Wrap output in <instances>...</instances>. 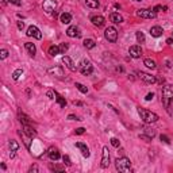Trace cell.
<instances>
[{"label": "cell", "instance_id": "6da1fadb", "mask_svg": "<svg viewBox=\"0 0 173 173\" xmlns=\"http://www.w3.org/2000/svg\"><path fill=\"white\" fill-rule=\"evenodd\" d=\"M162 104L165 107V110L168 111V114H173V85L170 84H165L162 86Z\"/></svg>", "mask_w": 173, "mask_h": 173}, {"label": "cell", "instance_id": "7a4b0ae2", "mask_svg": "<svg viewBox=\"0 0 173 173\" xmlns=\"http://www.w3.org/2000/svg\"><path fill=\"white\" fill-rule=\"evenodd\" d=\"M137 110H138V114H139L141 119L145 123H156L158 120V115L152 112V111H147L145 108H142V107H138Z\"/></svg>", "mask_w": 173, "mask_h": 173}, {"label": "cell", "instance_id": "3957f363", "mask_svg": "<svg viewBox=\"0 0 173 173\" xmlns=\"http://www.w3.org/2000/svg\"><path fill=\"white\" fill-rule=\"evenodd\" d=\"M115 168H116V170H119V172H122V173L130 172V169H131V161H130V158H127V157L118 158L115 161Z\"/></svg>", "mask_w": 173, "mask_h": 173}, {"label": "cell", "instance_id": "277c9868", "mask_svg": "<svg viewBox=\"0 0 173 173\" xmlns=\"http://www.w3.org/2000/svg\"><path fill=\"white\" fill-rule=\"evenodd\" d=\"M104 37H106V39L108 41V42H116V39H118V31H116V28L115 27H107L106 31H104Z\"/></svg>", "mask_w": 173, "mask_h": 173}, {"label": "cell", "instance_id": "5b68a950", "mask_svg": "<svg viewBox=\"0 0 173 173\" xmlns=\"http://www.w3.org/2000/svg\"><path fill=\"white\" fill-rule=\"evenodd\" d=\"M80 72L83 73L84 76H89L92 72H93V66H92V64L88 61V60H83L81 62H80Z\"/></svg>", "mask_w": 173, "mask_h": 173}, {"label": "cell", "instance_id": "8992f818", "mask_svg": "<svg viewBox=\"0 0 173 173\" xmlns=\"http://www.w3.org/2000/svg\"><path fill=\"white\" fill-rule=\"evenodd\" d=\"M137 15L143 18V19H154L157 14L153 11V10H147V8H141V10H138L137 11Z\"/></svg>", "mask_w": 173, "mask_h": 173}, {"label": "cell", "instance_id": "52a82bcc", "mask_svg": "<svg viewBox=\"0 0 173 173\" xmlns=\"http://www.w3.org/2000/svg\"><path fill=\"white\" fill-rule=\"evenodd\" d=\"M42 7H43V11L46 14H51L55 10V7H57V3H55V0H43Z\"/></svg>", "mask_w": 173, "mask_h": 173}, {"label": "cell", "instance_id": "ba28073f", "mask_svg": "<svg viewBox=\"0 0 173 173\" xmlns=\"http://www.w3.org/2000/svg\"><path fill=\"white\" fill-rule=\"evenodd\" d=\"M102 168H108L110 166V150L107 146L103 147V154H102Z\"/></svg>", "mask_w": 173, "mask_h": 173}, {"label": "cell", "instance_id": "9c48e42d", "mask_svg": "<svg viewBox=\"0 0 173 173\" xmlns=\"http://www.w3.org/2000/svg\"><path fill=\"white\" fill-rule=\"evenodd\" d=\"M28 37H34L35 39H42V33H41V30L37 26H30V27L27 28V33H26Z\"/></svg>", "mask_w": 173, "mask_h": 173}, {"label": "cell", "instance_id": "30bf717a", "mask_svg": "<svg viewBox=\"0 0 173 173\" xmlns=\"http://www.w3.org/2000/svg\"><path fill=\"white\" fill-rule=\"evenodd\" d=\"M138 76H139V79H141L142 81H145L146 84H154L157 81V79H156L154 76L149 75V73H145V72H139Z\"/></svg>", "mask_w": 173, "mask_h": 173}, {"label": "cell", "instance_id": "8fae6325", "mask_svg": "<svg viewBox=\"0 0 173 173\" xmlns=\"http://www.w3.org/2000/svg\"><path fill=\"white\" fill-rule=\"evenodd\" d=\"M129 54L130 57H133V58H139L142 55V49L139 45H134L129 49Z\"/></svg>", "mask_w": 173, "mask_h": 173}, {"label": "cell", "instance_id": "7c38bea8", "mask_svg": "<svg viewBox=\"0 0 173 173\" xmlns=\"http://www.w3.org/2000/svg\"><path fill=\"white\" fill-rule=\"evenodd\" d=\"M91 22H92V24L96 26V27H103L104 23H106V19H104L102 15H95V16H91Z\"/></svg>", "mask_w": 173, "mask_h": 173}, {"label": "cell", "instance_id": "4fadbf2b", "mask_svg": "<svg viewBox=\"0 0 173 173\" xmlns=\"http://www.w3.org/2000/svg\"><path fill=\"white\" fill-rule=\"evenodd\" d=\"M76 147L81 152V154H83L84 157H89V149H88V146L85 145V143H83V142H76Z\"/></svg>", "mask_w": 173, "mask_h": 173}, {"label": "cell", "instance_id": "5bb4252c", "mask_svg": "<svg viewBox=\"0 0 173 173\" xmlns=\"http://www.w3.org/2000/svg\"><path fill=\"white\" fill-rule=\"evenodd\" d=\"M23 126V133L27 135L28 138H35L37 137V131L33 129L30 125H22Z\"/></svg>", "mask_w": 173, "mask_h": 173}, {"label": "cell", "instance_id": "9a60e30c", "mask_svg": "<svg viewBox=\"0 0 173 173\" xmlns=\"http://www.w3.org/2000/svg\"><path fill=\"white\" fill-rule=\"evenodd\" d=\"M62 62L66 65V68L69 69V71H72V72H75L77 68H76V65H75V62L72 61V58L71 57H68V55H64L62 57Z\"/></svg>", "mask_w": 173, "mask_h": 173}, {"label": "cell", "instance_id": "2e32d148", "mask_svg": "<svg viewBox=\"0 0 173 173\" xmlns=\"http://www.w3.org/2000/svg\"><path fill=\"white\" fill-rule=\"evenodd\" d=\"M162 34H164V30H162L161 26H153V27L150 28V35L154 37V38H158Z\"/></svg>", "mask_w": 173, "mask_h": 173}, {"label": "cell", "instance_id": "e0dca14e", "mask_svg": "<svg viewBox=\"0 0 173 173\" xmlns=\"http://www.w3.org/2000/svg\"><path fill=\"white\" fill-rule=\"evenodd\" d=\"M47 73H49V75H53V76H57V77H62L64 76L62 68H60V66H54V68L47 69Z\"/></svg>", "mask_w": 173, "mask_h": 173}, {"label": "cell", "instance_id": "ac0fdd59", "mask_svg": "<svg viewBox=\"0 0 173 173\" xmlns=\"http://www.w3.org/2000/svg\"><path fill=\"white\" fill-rule=\"evenodd\" d=\"M66 35L71 37V38H76V37H80V30H79V27H76V26H71V27L66 30Z\"/></svg>", "mask_w": 173, "mask_h": 173}, {"label": "cell", "instance_id": "d6986e66", "mask_svg": "<svg viewBox=\"0 0 173 173\" xmlns=\"http://www.w3.org/2000/svg\"><path fill=\"white\" fill-rule=\"evenodd\" d=\"M24 49L27 50V53L31 57H34L35 55V53H37V47H35V45L34 43H31V42H26L24 43Z\"/></svg>", "mask_w": 173, "mask_h": 173}, {"label": "cell", "instance_id": "ffe728a7", "mask_svg": "<svg viewBox=\"0 0 173 173\" xmlns=\"http://www.w3.org/2000/svg\"><path fill=\"white\" fill-rule=\"evenodd\" d=\"M110 20L114 22V23H122L123 16L120 14H118V12H112V14H110Z\"/></svg>", "mask_w": 173, "mask_h": 173}, {"label": "cell", "instance_id": "44dd1931", "mask_svg": "<svg viewBox=\"0 0 173 173\" xmlns=\"http://www.w3.org/2000/svg\"><path fill=\"white\" fill-rule=\"evenodd\" d=\"M60 19H61V23L64 24H69L72 22V15L69 12H62L61 16H60Z\"/></svg>", "mask_w": 173, "mask_h": 173}, {"label": "cell", "instance_id": "7402d4cb", "mask_svg": "<svg viewBox=\"0 0 173 173\" xmlns=\"http://www.w3.org/2000/svg\"><path fill=\"white\" fill-rule=\"evenodd\" d=\"M49 157H50L51 161H57V160H60V152L57 149H50L49 150Z\"/></svg>", "mask_w": 173, "mask_h": 173}, {"label": "cell", "instance_id": "603a6c76", "mask_svg": "<svg viewBox=\"0 0 173 173\" xmlns=\"http://www.w3.org/2000/svg\"><path fill=\"white\" fill-rule=\"evenodd\" d=\"M143 65H146L149 69H156V68H157V65H156V61H154V60H152V58H146L145 61H143Z\"/></svg>", "mask_w": 173, "mask_h": 173}, {"label": "cell", "instance_id": "cb8c5ba5", "mask_svg": "<svg viewBox=\"0 0 173 173\" xmlns=\"http://www.w3.org/2000/svg\"><path fill=\"white\" fill-rule=\"evenodd\" d=\"M61 53V50H60V46H55V45H53V46L49 47V54L53 55V57H55L57 54H60Z\"/></svg>", "mask_w": 173, "mask_h": 173}, {"label": "cell", "instance_id": "d4e9b609", "mask_svg": "<svg viewBox=\"0 0 173 173\" xmlns=\"http://www.w3.org/2000/svg\"><path fill=\"white\" fill-rule=\"evenodd\" d=\"M96 46V42L93 39H85L84 41V47L85 49H93Z\"/></svg>", "mask_w": 173, "mask_h": 173}, {"label": "cell", "instance_id": "484cf974", "mask_svg": "<svg viewBox=\"0 0 173 173\" xmlns=\"http://www.w3.org/2000/svg\"><path fill=\"white\" fill-rule=\"evenodd\" d=\"M19 118H20V122H22V125H30V123H31V120H30V118H28L27 115L19 114Z\"/></svg>", "mask_w": 173, "mask_h": 173}, {"label": "cell", "instance_id": "4316f807", "mask_svg": "<svg viewBox=\"0 0 173 173\" xmlns=\"http://www.w3.org/2000/svg\"><path fill=\"white\" fill-rule=\"evenodd\" d=\"M55 100H57V103H58L61 107H65V106H66V100H65V99H64L61 95H58V93L55 95Z\"/></svg>", "mask_w": 173, "mask_h": 173}, {"label": "cell", "instance_id": "83f0119b", "mask_svg": "<svg viewBox=\"0 0 173 173\" xmlns=\"http://www.w3.org/2000/svg\"><path fill=\"white\" fill-rule=\"evenodd\" d=\"M75 86L80 91V92H81V93H88V88H86L85 85H83L81 83H76V84H75Z\"/></svg>", "mask_w": 173, "mask_h": 173}, {"label": "cell", "instance_id": "f1b7e54d", "mask_svg": "<svg viewBox=\"0 0 173 173\" xmlns=\"http://www.w3.org/2000/svg\"><path fill=\"white\" fill-rule=\"evenodd\" d=\"M85 4L91 8H98L99 7V1L98 0H85Z\"/></svg>", "mask_w": 173, "mask_h": 173}, {"label": "cell", "instance_id": "f546056e", "mask_svg": "<svg viewBox=\"0 0 173 173\" xmlns=\"http://www.w3.org/2000/svg\"><path fill=\"white\" fill-rule=\"evenodd\" d=\"M8 145H10V150H14V152H16V150L19 149V143H18L16 141H14V139H11Z\"/></svg>", "mask_w": 173, "mask_h": 173}, {"label": "cell", "instance_id": "4dcf8cb0", "mask_svg": "<svg viewBox=\"0 0 173 173\" xmlns=\"http://www.w3.org/2000/svg\"><path fill=\"white\" fill-rule=\"evenodd\" d=\"M135 37H137L138 43H143V42H145V34H143L142 31H138L137 34H135Z\"/></svg>", "mask_w": 173, "mask_h": 173}, {"label": "cell", "instance_id": "1f68e13d", "mask_svg": "<svg viewBox=\"0 0 173 173\" xmlns=\"http://www.w3.org/2000/svg\"><path fill=\"white\" fill-rule=\"evenodd\" d=\"M23 75V69H16L14 73H12V79L14 80H19V77Z\"/></svg>", "mask_w": 173, "mask_h": 173}, {"label": "cell", "instance_id": "d6a6232c", "mask_svg": "<svg viewBox=\"0 0 173 173\" xmlns=\"http://www.w3.org/2000/svg\"><path fill=\"white\" fill-rule=\"evenodd\" d=\"M111 145L114 146V147H119L120 146V141H119L118 138H111Z\"/></svg>", "mask_w": 173, "mask_h": 173}, {"label": "cell", "instance_id": "836d02e7", "mask_svg": "<svg viewBox=\"0 0 173 173\" xmlns=\"http://www.w3.org/2000/svg\"><path fill=\"white\" fill-rule=\"evenodd\" d=\"M62 160H64V164H65L66 166H71V165H72V162H71V158H69V156H64Z\"/></svg>", "mask_w": 173, "mask_h": 173}, {"label": "cell", "instance_id": "e575fe53", "mask_svg": "<svg viewBox=\"0 0 173 173\" xmlns=\"http://www.w3.org/2000/svg\"><path fill=\"white\" fill-rule=\"evenodd\" d=\"M68 43H61L60 45V50H61V53H66V50H68Z\"/></svg>", "mask_w": 173, "mask_h": 173}, {"label": "cell", "instance_id": "d590c367", "mask_svg": "<svg viewBox=\"0 0 173 173\" xmlns=\"http://www.w3.org/2000/svg\"><path fill=\"white\" fill-rule=\"evenodd\" d=\"M50 169H53V170H58V172H62L65 168L64 166H60V165H50Z\"/></svg>", "mask_w": 173, "mask_h": 173}, {"label": "cell", "instance_id": "8d00e7d4", "mask_svg": "<svg viewBox=\"0 0 173 173\" xmlns=\"http://www.w3.org/2000/svg\"><path fill=\"white\" fill-rule=\"evenodd\" d=\"M46 95H47V98L53 100V99H55V95H57V92H54V91H47Z\"/></svg>", "mask_w": 173, "mask_h": 173}, {"label": "cell", "instance_id": "74e56055", "mask_svg": "<svg viewBox=\"0 0 173 173\" xmlns=\"http://www.w3.org/2000/svg\"><path fill=\"white\" fill-rule=\"evenodd\" d=\"M8 57V50H6V49H3V50L0 51V58L4 60V58H7Z\"/></svg>", "mask_w": 173, "mask_h": 173}, {"label": "cell", "instance_id": "f35d334b", "mask_svg": "<svg viewBox=\"0 0 173 173\" xmlns=\"http://www.w3.org/2000/svg\"><path fill=\"white\" fill-rule=\"evenodd\" d=\"M139 138H141V139H145L146 142H150V141H152V137L146 135V134H141V135H139Z\"/></svg>", "mask_w": 173, "mask_h": 173}, {"label": "cell", "instance_id": "ab89813d", "mask_svg": "<svg viewBox=\"0 0 173 173\" xmlns=\"http://www.w3.org/2000/svg\"><path fill=\"white\" fill-rule=\"evenodd\" d=\"M75 133L77 134V135H81V134L85 133V129H84V127H79V129H76Z\"/></svg>", "mask_w": 173, "mask_h": 173}, {"label": "cell", "instance_id": "60d3db41", "mask_svg": "<svg viewBox=\"0 0 173 173\" xmlns=\"http://www.w3.org/2000/svg\"><path fill=\"white\" fill-rule=\"evenodd\" d=\"M8 3H11V4H15V6H22V1L20 0H8Z\"/></svg>", "mask_w": 173, "mask_h": 173}, {"label": "cell", "instance_id": "b9f144b4", "mask_svg": "<svg viewBox=\"0 0 173 173\" xmlns=\"http://www.w3.org/2000/svg\"><path fill=\"white\" fill-rule=\"evenodd\" d=\"M160 139H161L162 142H165V143H170V139L166 137V135H161V137H160Z\"/></svg>", "mask_w": 173, "mask_h": 173}, {"label": "cell", "instance_id": "7bdbcfd3", "mask_svg": "<svg viewBox=\"0 0 173 173\" xmlns=\"http://www.w3.org/2000/svg\"><path fill=\"white\" fill-rule=\"evenodd\" d=\"M153 98H154V93H153V92H150V93H147V95H146L145 100H147V102H150V100H153Z\"/></svg>", "mask_w": 173, "mask_h": 173}, {"label": "cell", "instance_id": "ee69618b", "mask_svg": "<svg viewBox=\"0 0 173 173\" xmlns=\"http://www.w3.org/2000/svg\"><path fill=\"white\" fill-rule=\"evenodd\" d=\"M68 119L69 120H81L79 116H76V115H68Z\"/></svg>", "mask_w": 173, "mask_h": 173}, {"label": "cell", "instance_id": "f6af8a7d", "mask_svg": "<svg viewBox=\"0 0 173 173\" xmlns=\"http://www.w3.org/2000/svg\"><path fill=\"white\" fill-rule=\"evenodd\" d=\"M161 10H162V6H156V7L153 8V11L156 12V14H157L158 11H161Z\"/></svg>", "mask_w": 173, "mask_h": 173}, {"label": "cell", "instance_id": "bcb514c9", "mask_svg": "<svg viewBox=\"0 0 173 173\" xmlns=\"http://www.w3.org/2000/svg\"><path fill=\"white\" fill-rule=\"evenodd\" d=\"M30 172H38V166H37V165H33L31 168H30Z\"/></svg>", "mask_w": 173, "mask_h": 173}, {"label": "cell", "instance_id": "7dc6e473", "mask_svg": "<svg viewBox=\"0 0 173 173\" xmlns=\"http://www.w3.org/2000/svg\"><path fill=\"white\" fill-rule=\"evenodd\" d=\"M23 27H24L23 22H18V28H19V30H23Z\"/></svg>", "mask_w": 173, "mask_h": 173}, {"label": "cell", "instance_id": "c3c4849f", "mask_svg": "<svg viewBox=\"0 0 173 173\" xmlns=\"http://www.w3.org/2000/svg\"><path fill=\"white\" fill-rule=\"evenodd\" d=\"M166 43H168V45H172L173 39H172V38H168V39H166Z\"/></svg>", "mask_w": 173, "mask_h": 173}, {"label": "cell", "instance_id": "681fc988", "mask_svg": "<svg viewBox=\"0 0 173 173\" xmlns=\"http://www.w3.org/2000/svg\"><path fill=\"white\" fill-rule=\"evenodd\" d=\"M73 104H75V106H83V103L81 102H76V100L73 102Z\"/></svg>", "mask_w": 173, "mask_h": 173}, {"label": "cell", "instance_id": "f907efd6", "mask_svg": "<svg viewBox=\"0 0 173 173\" xmlns=\"http://www.w3.org/2000/svg\"><path fill=\"white\" fill-rule=\"evenodd\" d=\"M134 1H141V0H134Z\"/></svg>", "mask_w": 173, "mask_h": 173}]
</instances>
